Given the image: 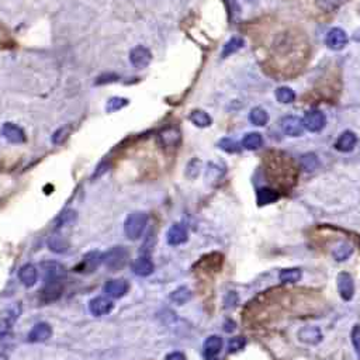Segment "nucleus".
I'll return each mask as SVG.
<instances>
[{"label":"nucleus","mask_w":360,"mask_h":360,"mask_svg":"<svg viewBox=\"0 0 360 360\" xmlns=\"http://www.w3.org/2000/svg\"><path fill=\"white\" fill-rule=\"evenodd\" d=\"M356 142H357V137L353 131H345L340 134V137L336 139L335 142V148L338 149L339 152H350L352 149L355 148Z\"/></svg>","instance_id":"obj_20"},{"label":"nucleus","mask_w":360,"mask_h":360,"mask_svg":"<svg viewBox=\"0 0 360 360\" xmlns=\"http://www.w3.org/2000/svg\"><path fill=\"white\" fill-rule=\"evenodd\" d=\"M245 345H246V339L244 336H235L228 342V350H229V353H235V352L244 349Z\"/></svg>","instance_id":"obj_37"},{"label":"nucleus","mask_w":360,"mask_h":360,"mask_svg":"<svg viewBox=\"0 0 360 360\" xmlns=\"http://www.w3.org/2000/svg\"><path fill=\"white\" fill-rule=\"evenodd\" d=\"M41 267H43L44 275H45V281L62 280L66 275L64 267L55 262H45L41 265Z\"/></svg>","instance_id":"obj_19"},{"label":"nucleus","mask_w":360,"mask_h":360,"mask_svg":"<svg viewBox=\"0 0 360 360\" xmlns=\"http://www.w3.org/2000/svg\"><path fill=\"white\" fill-rule=\"evenodd\" d=\"M276 99L283 103V104H289V103H293L294 99H296V95L290 87H279L276 90Z\"/></svg>","instance_id":"obj_32"},{"label":"nucleus","mask_w":360,"mask_h":360,"mask_svg":"<svg viewBox=\"0 0 360 360\" xmlns=\"http://www.w3.org/2000/svg\"><path fill=\"white\" fill-rule=\"evenodd\" d=\"M158 139L165 151H175L182 142V134L177 127H166L159 133Z\"/></svg>","instance_id":"obj_4"},{"label":"nucleus","mask_w":360,"mask_h":360,"mask_svg":"<svg viewBox=\"0 0 360 360\" xmlns=\"http://www.w3.org/2000/svg\"><path fill=\"white\" fill-rule=\"evenodd\" d=\"M113 310V301L107 297H96L89 302V311L95 317L106 315Z\"/></svg>","instance_id":"obj_13"},{"label":"nucleus","mask_w":360,"mask_h":360,"mask_svg":"<svg viewBox=\"0 0 360 360\" xmlns=\"http://www.w3.org/2000/svg\"><path fill=\"white\" fill-rule=\"evenodd\" d=\"M130 101L125 99V97H112L110 100L107 101L106 104V112L107 113H114L121 110L124 107L127 106Z\"/></svg>","instance_id":"obj_33"},{"label":"nucleus","mask_w":360,"mask_h":360,"mask_svg":"<svg viewBox=\"0 0 360 360\" xmlns=\"http://www.w3.org/2000/svg\"><path fill=\"white\" fill-rule=\"evenodd\" d=\"M100 262H103V255L100 252H97V250H93V252H89V254H86L83 256L82 263L76 267V270L83 272V273H90V272L97 269Z\"/></svg>","instance_id":"obj_16"},{"label":"nucleus","mask_w":360,"mask_h":360,"mask_svg":"<svg viewBox=\"0 0 360 360\" xmlns=\"http://www.w3.org/2000/svg\"><path fill=\"white\" fill-rule=\"evenodd\" d=\"M221 349H223V339L217 335L208 336L204 342V357L206 360H217Z\"/></svg>","instance_id":"obj_12"},{"label":"nucleus","mask_w":360,"mask_h":360,"mask_svg":"<svg viewBox=\"0 0 360 360\" xmlns=\"http://www.w3.org/2000/svg\"><path fill=\"white\" fill-rule=\"evenodd\" d=\"M325 44H327V47L334 49V51H340L348 44V35H346V32L342 28L335 27L332 30H329L328 34H327Z\"/></svg>","instance_id":"obj_6"},{"label":"nucleus","mask_w":360,"mask_h":360,"mask_svg":"<svg viewBox=\"0 0 360 360\" xmlns=\"http://www.w3.org/2000/svg\"><path fill=\"white\" fill-rule=\"evenodd\" d=\"M238 302V296L235 294V293H229L227 296V298H225V307L229 308V307H233L235 304Z\"/></svg>","instance_id":"obj_41"},{"label":"nucleus","mask_w":360,"mask_h":360,"mask_svg":"<svg viewBox=\"0 0 360 360\" xmlns=\"http://www.w3.org/2000/svg\"><path fill=\"white\" fill-rule=\"evenodd\" d=\"M166 239H168V244L172 245V246H177V245L185 244L186 241H187V229H186L185 225H182V224H173V225L169 228L168 233H166Z\"/></svg>","instance_id":"obj_15"},{"label":"nucleus","mask_w":360,"mask_h":360,"mask_svg":"<svg viewBox=\"0 0 360 360\" xmlns=\"http://www.w3.org/2000/svg\"><path fill=\"white\" fill-rule=\"evenodd\" d=\"M263 145V138L258 133L246 134L242 139V147L248 151H255V149L260 148Z\"/></svg>","instance_id":"obj_26"},{"label":"nucleus","mask_w":360,"mask_h":360,"mask_svg":"<svg viewBox=\"0 0 360 360\" xmlns=\"http://www.w3.org/2000/svg\"><path fill=\"white\" fill-rule=\"evenodd\" d=\"M128 283L124 279H114L107 281L104 286V293L112 298H121L127 294Z\"/></svg>","instance_id":"obj_14"},{"label":"nucleus","mask_w":360,"mask_h":360,"mask_svg":"<svg viewBox=\"0 0 360 360\" xmlns=\"http://www.w3.org/2000/svg\"><path fill=\"white\" fill-rule=\"evenodd\" d=\"M148 224V214L142 211H135L130 214L124 224V232L128 238L135 239L141 238V235L145 231V227Z\"/></svg>","instance_id":"obj_1"},{"label":"nucleus","mask_w":360,"mask_h":360,"mask_svg":"<svg viewBox=\"0 0 360 360\" xmlns=\"http://www.w3.org/2000/svg\"><path fill=\"white\" fill-rule=\"evenodd\" d=\"M298 338L304 344L318 345L322 340V334H321V331L317 327H305V328L300 329Z\"/></svg>","instance_id":"obj_21"},{"label":"nucleus","mask_w":360,"mask_h":360,"mask_svg":"<svg viewBox=\"0 0 360 360\" xmlns=\"http://www.w3.org/2000/svg\"><path fill=\"white\" fill-rule=\"evenodd\" d=\"M280 194L277 191L272 190L269 187H262L258 190V204L259 206H266L270 203H275L279 200Z\"/></svg>","instance_id":"obj_23"},{"label":"nucleus","mask_w":360,"mask_h":360,"mask_svg":"<svg viewBox=\"0 0 360 360\" xmlns=\"http://www.w3.org/2000/svg\"><path fill=\"white\" fill-rule=\"evenodd\" d=\"M301 165H302V168L307 170V172H313V170H315L318 166H319L317 155L307 154V155H304V156H301Z\"/></svg>","instance_id":"obj_35"},{"label":"nucleus","mask_w":360,"mask_h":360,"mask_svg":"<svg viewBox=\"0 0 360 360\" xmlns=\"http://www.w3.org/2000/svg\"><path fill=\"white\" fill-rule=\"evenodd\" d=\"M190 298H191V292L187 289V287H179L177 290H175V292L170 294V300H172V301H175L176 304H179V305L187 302Z\"/></svg>","instance_id":"obj_30"},{"label":"nucleus","mask_w":360,"mask_h":360,"mask_svg":"<svg viewBox=\"0 0 360 360\" xmlns=\"http://www.w3.org/2000/svg\"><path fill=\"white\" fill-rule=\"evenodd\" d=\"M19 279L26 287H32L38 280V270L31 263L22 266L19 270Z\"/></svg>","instance_id":"obj_18"},{"label":"nucleus","mask_w":360,"mask_h":360,"mask_svg":"<svg viewBox=\"0 0 360 360\" xmlns=\"http://www.w3.org/2000/svg\"><path fill=\"white\" fill-rule=\"evenodd\" d=\"M200 166H202V162H200L199 159H193V160H190L189 165H187V169H186V175H187V177H190V179L197 177L199 173H200Z\"/></svg>","instance_id":"obj_38"},{"label":"nucleus","mask_w":360,"mask_h":360,"mask_svg":"<svg viewBox=\"0 0 360 360\" xmlns=\"http://www.w3.org/2000/svg\"><path fill=\"white\" fill-rule=\"evenodd\" d=\"M190 121L196 125V127H200V128H206V127H210L211 125V117L208 116L206 112H203V110H194V112L190 113Z\"/></svg>","instance_id":"obj_25"},{"label":"nucleus","mask_w":360,"mask_h":360,"mask_svg":"<svg viewBox=\"0 0 360 360\" xmlns=\"http://www.w3.org/2000/svg\"><path fill=\"white\" fill-rule=\"evenodd\" d=\"M0 134L11 143L26 142V134H24V131L19 125L13 124V122H5L2 125Z\"/></svg>","instance_id":"obj_9"},{"label":"nucleus","mask_w":360,"mask_h":360,"mask_svg":"<svg viewBox=\"0 0 360 360\" xmlns=\"http://www.w3.org/2000/svg\"><path fill=\"white\" fill-rule=\"evenodd\" d=\"M242 47H244V40H242V38H239V37L231 38V40L224 45L223 58H227V57H229V55H232V53L239 51Z\"/></svg>","instance_id":"obj_29"},{"label":"nucleus","mask_w":360,"mask_h":360,"mask_svg":"<svg viewBox=\"0 0 360 360\" xmlns=\"http://www.w3.org/2000/svg\"><path fill=\"white\" fill-rule=\"evenodd\" d=\"M280 128L289 137H300L304 131V121L297 116H286L280 120Z\"/></svg>","instance_id":"obj_5"},{"label":"nucleus","mask_w":360,"mask_h":360,"mask_svg":"<svg viewBox=\"0 0 360 360\" xmlns=\"http://www.w3.org/2000/svg\"><path fill=\"white\" fill-rule=\"evenodd\" d=\"M301 270L298 269V267H294V269H283L279 273V279H280V281H283V283H297V281H300V279H301Z\"/></svg>","instance_id":"obj_27"},{"label":"nucleus","mask_w":360,"mask_h":360,"mask_svg":"<svg viewBox=\"0 0 360 360\" xmlns=\"http://www.w3.org/2000/svg\"><path fill=\"white\" fill-rule=\"evenodd\" d=\"M128 258H130V252L125 246H114L107 254L103 255V262L107 269L117 272L127 265Z\"/></svg>","instance_id":"obj_2"},{"label":"nucleus","mask_w":360,"mask_h":360,"mask_svg":"<svg viewBox=\"0 0 360 360\" xmlns=\"http://www.w3.org/2000/svg\"><path fill=\"white\" fill-rule=\"evenodd\" d=\"M336 281H338V290L342 300L350 301L353 298V294H355V283H353L352 276L349 273H345V272L339 273Z\"/></svg>","instance_id":"obj_7"},{"label":"nucleus","mask_w":360,"mask_h":360,"mask_svg":"<svg viewBox=\"0 0 360 360\" xmlns=\"http://www.w3.org/2000/svg\"><path fill=\"white\" fill-rule=\"evenodd\" d=\"M51 335H52L51 327H49L47 322H40L30 331L28 340L32 342V344H40V342L48 340V339L51 338Z\"/></svg>","instance_id":"obj_17"},{"label":"nucleus","mask_w":360,"mask_h":360,"mask_svg":"<svg viewBox=\"0 0 360 360\" xmlns=\"http://www.w3.org/2000/svg\"><path fill=\"white\" fill-rule=\"evenodd\" d=\"M249 120L252 124L258 125V127H263L267 122V113L262 109V107H255L250 110V114H249Z\"/></svg>","instance_id":"obj_28"},{"label":"nucleus","mask_w":360,"mask_h":360,"mask_svg":"<svg viewBox=\"0 0 360 360\" xmlns=\"http://www.w3.org/2000/svg\"><path fill=\"white\" fill-rule=\"evenodd\" d=\"M118 79V76H116V75H109V76H100L99 79L96 80V83L97 85H103V83H109V82H116V80Z\"/></svg>","instance_id":"obj_42"},{"label":"nucleus","mask_w":360,"mask_h":360,"mask_svg":"<svg viewBox=\"0 0 360 360\" xmlns=\"http://www.w3.org/2000/svg\"><path fill=\"white\" fill-rule=\"evenodd\" d=\"M151 59H152V53L148 48L142 47V45H138L130 52V61L138 69L147 68L151 64Z\"/></svg>","instance_id":"obj_8"},{"label":"nucleus","mask_w":360,"mask_h":360,"mask_svg":"<svg viewBox=\"0 0 360 360\" xmlns=\"http://www.w3.org/2000/svg\"><path fill=\"white\" fill-rule=\"evenodd\" d=\"M304 127L307 128L308 131L311 133H319L323 127H325V116L322 112L319 110H311L308 112L304 117Z\"/></svg>","instance_id":"obj_10"},{"label":"nucleus","mask_w":360,"mask_h":360,"mask_svg":"<svg viewBox=\"0 0 360 360\" xmlns=\"http://www.w3.org/2000/svg\"><path fill=\"white\" fill-rule=\"evenodd\" d=\"M69 134H70V125L59 128L58 131H55V133H53L52 142L55 143V145H61V143H64L65 141H66V138L69 137Z\"/></svg>","instance_id":"obj_36"},{"label":"nucleus","mask_w":360,"mask_h":360,"mask_svg":"<svg viewBox=\"0 0 360 360\" xmlns=\"http://www.w3.org/2000/svg\"><path fill=\"white\" fill-rule=\"evenodd\" d=\"M155 266L154 262L149 259L148 256H139L138 259H135L133 265L134 273L137 276H141V277H147L152 272H154Z\"/></svg>","instance_id":"obj_22"},{"label":"nucleus","mask_w":360,"mask_h":360,"mask_svg":"<svg viewBox=\"0 0 360 360\" xmlns=\"http://www.w3.org/2000/svg\"><path fill=\"white\" fill-rule=\"evenodd\" d=\"M106 168H107V164H104V162H103V164H101L100 166L97 168L99 170H97V173H95V177H99L101 173H104V172H106Z\"/></svg>","instance_id":"obj_44"},{"label":"nucleus","mask_w":360,"mask_h":360,"mask_svg":"<svg viewBox=\"0 0 360 360\" xmlns=\"http://www.w3.org/2000/svg\"><path fill=\"white\" fill-rule=\"evenodd\" d=\"M0 360H9V357L6 355H3V353H0Z\"/></svg>","instance_id":"obj_45"},{"label":"nucleus","mask_w":360,"mask_h":360,"mask_svg":"<svg viewBox=\"0 0 360 360\" xmlns=\"http://www.w3.org/2000/svg\"><path fill=\"white\" fill-rule=\"evenodd\" d=\"M62 292H64L62 280L47 281L43 293H41V300L44 302H52L62 296Z\"/></svg>","instance_id":"obj_11"},{"label":"nucleus","mask_w":360,"mask_h":360,"mask_svg":"<svg viewBox=\"0 0 360 360\" xmlns=\"http://www.w3.org/2000/svg\"><path fill=\"white\" fill-rule=\"evenodd\" d=\"M166 360H186V357L182 352H172L166 356Z\"/></svg>","instance_id":"obj_43"},{"label":"nucleus","mask_w":360,"mask_h":360,"mask_svg":"<svg viewBox=\"0 0 360 360\" xmlns=\"http://www.w3.org/2000/svg\"><path fill=\"white\" fill-rule=\"evenodd\" d=\"M352 344L355 346L356 355L360 360V325H355L352 329Z\"/></svg>","instance_id":"obj_40"},{"label":"nucleus","mask_w":360,"mask_h":360,"mask_svg":"<svg viewBox=\"0 0 360 360\" xmlns=\"http://www.w3.org/2000/svg\"><path fill=\"white\" fill-rule=\"evenodd\" d=\"M48 246L55 254H64V252L68 250L69 244L64 237L53 233L52 237H49V239H48Z\"/></svg>","instance_id":"obj_24"},{"label":"nucleus","mask_w":360,"mask_h":360,"mask_svg":"<svg viewBox=\"0 0 360 360\" xmlns=\"http://www.w3.org/2000/svg\"><path fill=\"white\" fill-rule=\"evenodd\" d=\"M352 254H353V248H352V245L349 244L339 245V246H336V248L334 249V252H332L335 259L339 260V262H344V260H346Z\"/></svg>","instance_id":"obj_31"},{"label":"nucleus","mask_w":360,"mask_h":360,"mask_svg":"<svg viewBox=\"0 0 360 360\" xmlns=\"http://www.w3.org/2000/svg\"><path fill=\"white\" fill-rule=\"evenodd\" d=\"M76 220V212L72 211V210H69V211H65L61 217L58 218V223H57V227L61 228V227H65V225H68V224H72Z\"/></svg>","instance_id":"obj_39"},{"label":"nucleus","mask_w":360,"mask_h":360,"mask_svg":"<svg viewBox=\"0 0 360 360\" xmlns=\"http://www.w3.org/2000/svg\"><path fill=\"white\" fill-rule=\"evenodd\" d=\"M22 313V305L20 304H14L11 307L6 308L0 313V336L7 335L13 328V325L16 323V321L20 317Z\"/></svg>","instance_id":"obj_3"},{"label":"nucleus","mask_w":360,"mask_h":360,"mask_svg":"<svg viewBox=\"0 0 360 360\" xmlns=\"http://www.w3.org/2000/svg\"><path fill=\"white\" fill-rule=\"evenodd\" d=\"M218 147L228 152V154H235V152H239V143L232 139V138H223L220 142H218Z\"/></svg>","instance_id":"obj_34"}]
</instances>
